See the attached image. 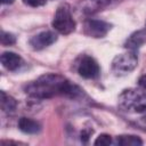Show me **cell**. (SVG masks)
Masks as SVG:
<instances>
[{"mask_svg":"<svg viewBox=\"0 0 146 146\" xmlns=\"http://www.w3.org/2000/svg\"><path fill=\"white\" fill-rule=\"evenodd\" d=\"M82 91L65 76L57 73L43 74L25 87V92L36 99H48L56 96L78 98L82 95Z\"/></svg>","mask_w":146,"mask_h":146,"instance_id":"6da1fadb","label":"cell"},{"mask_svg":"<svg viewBox=\"0 0 146 146\" xmlns=\"http://www.w3.org/2000/svg\"><path fill=\"white\" fill-rule=\"evenodd\" d=\"M119 106L131 113L146 112V91L137 88H129L122 90L119 95Z\"/></svg>","mask_w":146,"mask_h":146,"instance_id":"7a4b0ae2","label":"cell"},{"mask_svg":"<svg viewBox=\"0 0 146 146\" xmlns=\"http://www.w3.org/2000/svg\"><path fill=\"white\" fill-rule=\"evenodd\" d=\"M52 27L64 35H67L75 30V21L73 19L71 8L67 3H62L56 9L52 19Z\"/></svg>","mask_w":146,"mask_h":146,"instance_id":"3957f363","label":"cell"},{"mask_svg":"<svg viewBox=\"0 0 146 146\" xmlns=\"http://www.w3.org/2000/svg\"><path fill=\"white\" fill-rule=\"evenodd\" d=\"M138 65V58L135 51H128L124 54L116 55L111 65V70L115 75H125L132 72Z\"/></svg>","mask_w":146,"mask_h":146,"instance_id":"277c9868","label":"cell"},{"mask_svg":"<svg viewBox=\"0 0 146 146\" xmlns=\"http://www.w3.org/2000/svg\"><path fill=\"white\" fill-rule=\"evenodd\" d=\"M76 71L79 75L84 79H96L100 74V68L97 60L88 55L80 57L76 65Z\"/></svg>","mask_w":146,"mask_h":146,"instance_id":"5b68a950","label":"cell"},{"mask_svg":"<svg viewBox=\"0 0 146 146\" xmlns=\"http://www.w3.org/2000/svg\"><path fill=\"white\" fill-rule=\"evenodd\" d=\"M112 25L99 19H87L83 24V33L90 38H104L111 30Z\"/></svg>","mask_w":146,"mask_h":146,"instance_id":"8992f818","label":"cell"},{"mask_svg":"<svg viewBox=\"0 0 146 146\" xmlns=\"http://www.w3.org/2000/svg\"><path fill=\"white\" fill-rule=\"evenodd\" d=\"M57 41V35L51 32V31H43V32H40L35 35H33L29 43L31 46L32 49L34 50H42L47 47H49L50 44H52L54 42Z\"/></svg>","mask_w":146,"mask_h":146,"instance_id":"52a82bcc","label":"cell"},{"mask_svg":"<svg viewBox=\"0 0 146 146\" xmlns=\"http://www.w3.org/2000/svg\"><path fill=\"white\" fill-rule=\"evenodd\" d=\"M120 1L121 0H82L80 2V7L82 13L87 15H92Z\"/></svg>","mask_w":146,"mask_h":146,"instance_id":"ba28073f","label":"cell"},{"mask_svg":"<svg viewBox=\"0 0 146 146\" xmlns=\"http://www.w3.org/2000/svg\"><path fill=\"white\" fill-rule=\"evenodd\" d=\"M145 42H146V29L138 30L128 36V39L124 42V48L130 51H136Z\"/></svg>","mask_w":146,"mask_h":146,"instance_id":"9c48e42d","label":"cell"},{"mask_svg":"<svg viewBox=\"0 0 146 146\" xmlns=\"http://www.w3.org/2000/svg\"><path fill=\"white\" fill-rule=\"evenodd\" d=\"M23 60L19 55L13 52V51H5L1 55V64L8 70V71H16L21 67Z\"/></svg>","mask_w":146,"mask_h":146,"instance_id":"30bf717a","label":"cell"},{"mask_svg":"<svg viewBox=\"0 0 146 146\" xmlns=\"http://www.w3.org/2000/svg\"><path fill=\"white\" fill-rule=\"evenodd\" d=\"M18 128L22 132L27 135H35L41 131V124L38 121L30 117H25V116L18 120Z\"/></svg>","mask_w":146,"mask_h":146,"instance_id":"8fae6325","label":"cell"},{"mask_svg":"<svg viewBox=\"0 0 146 146\" xmlns=\"http://www.w3.org/2000/svg\"><path fill=\"white\" fill-rule=\"evenodd\" d=\"M114 143L120 146H140L143 145V140L135 135H120L115 137Z\"/></svg>","mask_w":146,"mask_h":146,"instance_id":"7c38bea8","label":"cell"},{"mask_svg":"<svg viewBox=\"0 0 146 146\" xmlns=\"http://www.w3.org/2000/svg\"><path fill=\"white\" fill-rule=\"evenodd\" d=\"M0 95H1V108H2V111L7 112V113L13 112L17 106L16 99L14 97H11L10 95L6 94L5 91H1Z\"/></svg>","mask_w":146,"mask_h":146,"instance_id":"4fadbf2b","label":"cell"},{"mask_svg":"<svg viewBox=\"0 0 146 146\" xmlns=\"http://www.w3.org/2000/svg\"><path fill=\"white\" fill-rule=\"evenodd\" d=\"M95 145H97V146H107V145H111L112 144V137L110 136V135H107V133H102V135H99L97 138H96V140H95V143H94Z\"/></svg>","mask_w":146,"mask_h":146,"instance_id":"5bb4252c","label":"cell"},{"mask_svg":"<svg viewBox=\"0 0 146 146\" xmlns=\"http://www.w3.org/2000/svg\"><path fill=\"white\" fill-rule=\"evenodd\" d=\"M15 42H16V38L14 34L5 31L1 32V43L3 46H10V44H14Z\"/></svg>","mask_w":146,"mask_h":146,"instance_id":"9a60e30c","label":"cell"},{"mask_svg":"<svg viewBox=\"0 0 146 146\" xmlns=\"http://www.w3.org/2000/svg\"><path fill=\"white\" fill-rule=\"evenodd\" d=\"M22 1L30 7H41L47 2V0H22Z\"/></svg>","mask_w":146,"mask_h":146,"instance_id":"2e32d148","label":"cell"},{"mask_svg":"<svg viewBox=\"0 0 146 146\" xmlns=\"http://www.w3.org/2000/svg\"><path fill=\"white\" fill-rule=\"evenodd\" d=\"M92 132H94V130H90V129H84V130H82V132H81V140H82L83 143H87L88 139H89V137L92 135Z\"/></svg>","mask_w":146,"mask_h":146,"instance_id":"e0dca14e","label":"cell"},{"mask_svg":"<svg viewBox=\"0 0 146 146\" xmlns=\"http://www.w3.org/2000/svg\"><path fill=\"white\" fill-rule=\"evenodd\" d=\"M138 84H139L141 88L146 89V74H144V75H141V76L139 78V80H138Z\"/></svg>","mask_w":146,"mask_h":146,"instance_id":"ac0fdd59","label":"cell"},{"mask_svg":"<svg viewBox=\"0 0 146 146\" xmlns=\"http://www.w3.org/2000/svg\"><path fill=\"white\" fill-rule=\"evenodd\" d=\"M1 2H2L3 5H10V3L14 2V0H1Z\"/></svg>","mask_w":146,"mask_h":146,"instance_id":"d6986e66","label":"cell"},{"mask_svg":"<svg viewBox=\"0 0 146 146\" xmlns=\"http://www.w3.org/2000/svg\"><path fill=\"white\" fill-rule=\"evenodd\" d=\"M141 120H143V121H144V122H145V123H146V115H144V116H143V117H141Z\"/></svg>","mask_w":146,"mask_h":146,"instance_id":"ffe728a7","label":"cell"}]
</instances>
